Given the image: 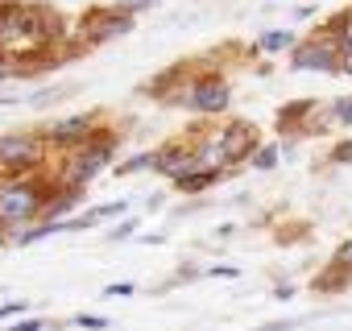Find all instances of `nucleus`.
<instances>
[{
  "mask_svg": "<svg viewBox=\"0 0 352 331\" xmlns=\"http://www.w3.org/2000/svg\"><path fill=\"white\" fill-rule=\"evenodd\" d=\"M340 50H344V54L352 50V13H348V17L340 21Z\"/></svg>",
  "mask_w": 352,
  "mask_h": 331,
  "instance_id": "4468645a",
  "label": "nucleus"
},
{
  "mask_svg": "<svg viewBox=\"0 0 352 331\" xmlns=\"http://www.w3.org/2000/svg\"><path fill=\"white\" fill-rule=\"evenodd\" d=\"M336 161H352V141H348V145H340V149H336Z\"/></svg>",
  "mask_w": 352,
  "mask_h": 331,
  "instance_id": "412c9836",
  "label": "nucleus"
},
{
  "mask_svg": "<svg viewBox=\"0 0 352 331\" xmlns=\"http://www.w3.org/2000/svg\"><path fill=\"white\" fill-rule=\"evenodd\" d=\"M336 265L352 269V240H348V244H340V253H336Z\"/></svg>",
  "mask_w": 352,
  "mask_h": 331,
  "instance_id": "dca6fc26",
  "label": "nucleus"
},
{
  "mask_svg": "<svg viewBox=\"0 0 352 331\" xmlns=\"http://www.w3.org/2000/svg\"><path fill=\"white\" fill-rule=\"evenodd\" d=\"M290 42H294V38H290L286 30H274V34H265V38H261V50H265V54H278V50H286Z\"/></svg>",
  "mask_w": 352,
  "mask_h": 331,
  "instance_id": "9b49d317",
  "label": "nucleus"
},
{
  "mask_svg": "<svg viewBox=\"0 0 352 331\" xmlns=\"http://www.w3.org/2000/svg\"><path fill=\"white\" fill-rule=\"evenodd\" d=\"M344 71H348V75H352V50H348V54H344Z\"/></svg>",
  "mask_w": 352,
  "mask_h": 331,
  "instance_id": "5701e85b",
  "label": "nucleus"
},
{
  "mask_svg": "<svg viewBox=\"0 0 352 331\" xmlns=\"http://www.w3.org/2000/svg\"><path fill=\"white\" fill-rule=\"evenodd\" d=\"M228 100H232V91H228V83L216 79V75H212V79H199L195 91H191V108H199V112H224Z\"/></svg>",
  "mask_w": 352,
  "mask_h": 331,
  "instance_id": "423d86ee",
  "label": "nucleus"
},
{
  "mask_svg": "<svg viewBox=\"0 0 352 331\" xmlns=\"http://www.w3.org/2000/svg\"><path fill=\"white\" fill-rule=\"evenodd\" d=\"M58 38V17L42 5H0V46L5 50H25V46H46Z\"/></svg>",
  "mask_w": 352,
  "mask_h": 331,
  "instance_id": "f257e3e1",
  "label": "nucleus"
},
{
  "mask_svg": "<svg viewBox=\"0 0 352 331\" xmlns=\"http://www.w3.org/2000/svg\"><path fill=\"white\" fill-rule=\"evenodd\" d=\"M145 166H153V153H141V157H129L120 166V174H133V170H145Z\"/></svg>",
  "mask_w": 352,
  "mask_h": 331,
  "instance_id": "ddd939ff",
  "label": "nucleus"
},
{
  "mask_svg": "<svg viewBox=\"0 0 352 331\" xmlns=\"http://www.w3.org/2000/svg\"><path fill=\"white\" fill-rule=\"evenodd\" d=\"M108 294H116V298H120V294H133V286H129V282H120V286H108Z\"/></svg>",
  "mask_w": 352,
  "mask_h": 331,
  "instance_id": "4be33fe9",
  "label": "nucleus"
},
{
  "mask_svg": "<svg viewBox=\"0 0 352 331\" xmlns=\"http://www.w3.org/2000/svg\"><path fill=\"white\" fill-rule=\"evenodd\" d=\"M253 161H257V170H270V166H278V149H274V145H265V149H257V153H253Z\"/></svg>",
  "mask_w": 352,
  "mask_h": 331,
  "instance_id": "f8f14e48",
  "label": "nucleus"
},
{
  "mask_svg": "<svg viewBox=\"0 0 352 331\" xmlns=\"http://www.w3.org/2000/svg\"><path fill=\"white\" fill-rule=\"evenodd\" d=\"M336 116H340L344 124H352V100H340V104H336Z\"/></svg>",
  "mask_w": 352,
  "mask_h": 331,
  "instance_id": "f3484780",
  "label": "nucleus"
},
{
  "mask_svg": "<svg viewBox=\"0 0 352 331\" xmlns=\"http://www.w3.org/2000/svg\"><path fill=\"white\" fill-rule=\"evenodd\" d=\"M216 179H220L216 170H199V174L191 170V174H183V179H174V183H179V191H204V187H212Z\"/></svg>",
  "mask_w": 352,
  "mask_h": 331,
  "instance_id": "9d476101",
  "label": "nucleus"
},
{
  "mask_svg": "<svg viewBox=\"0 0 352 331\" xmlns=\"http://www.w3.org/2000/svg\"><path fill=\"white\" fill-rule=\"evenodd\" d=\"M13 331H42V319H21L13 323Z\"/></svg>",
  "mask_w": 352,
  "mask_h": 331,
  "instance_id": "6ab92c4d",
  "label": "nucleus"
},
{
  "mask_svg": "<svg viewBox=\"0 0 352 331\" xmlns=\"http://www.w3.org/2000/svg\"><path fill=\"white\" fill-rule=\"evenodd\" d=\"M294 71H336V50L311 42V46L294 50Z\"/></svg>",
  "mask_w": 352,
  "mask_h": 331,
  "instance_id": "0eeeda50",
  "label": "nucleus"
},
{
  "mask_svg": "<svg viewBox=\"0 0 352 331\" xmlns=\"http://www.w3.org/2000/svg\"><path fill=\"white\" fill-rule=\"evenodd\" d=\"M38 141L34 137H0V166L5 170H30L38 161Z\"/></svg>",
  "mask_w": 352,
  "mask_h": 331,
  "instance_id": "39448f33",
  "label": "nucleus"
},
{
  "mask_svg": "<svg viewBox=\"0 0 352 331\" xmlns=\"http://www.w3.org/2000/svg\"><path fill=\"white\" fill-rule=\"evenodd\" d=\"M153 166H157L162 174H170V179H183V174L199 170L195 153H187V149H162V153H153Z\"/></svg>",
  "mask_w": 352,
  "mask_h": 331,
  "instance_id": "6e6552de",
  "label": "nucleus"
},
{
  "mask_svg": "<svg viewBox=\"0 0 352 331\" xmlns=\"http://www.w3.org/2000/svg\"><path fill=\"white\" fill-rule=\"evenodd\" d=\"M79 327H100V331H104V327H108V319H96V315H83V319H79Z\"/></svg>",
  "mask_w": 352,
  "mask_h": 331,
  "instance_id": "aec40b11",
  "label": "nucleus"
},
{
  "mask_svg": "<svg viewBox=\"0 0 352 331\" xmlns=\"http://www.w3.org/2000/svg\"><path fill=\"white\" fill-rule=\"evenodd\" d=\"M112 149H116L112 137H108V141H87V145L79 149V157H71V166H67V183H71L75 191H83V187L104 170V166H108Z\"/></svg>",
  "mask_w": 352,
  "mask_h": 331,
  "instance_id": "7ed1b4c3",
  "label": "nucleus"
},
{
  "mask_svg": "<svg viewBox=\"0 0 352 331\" xmlns=\"http://www.w3.org/2000/svg\"><path fill=\"white\" fill-rule=\"evenodd\" d=\"M46 191L38 183H9L0 187V224H25L42 212Z\"/></svg>",
  "mask_w": 352,
  "mask_h": 331,
  "instance_id": "f03ea898",
  "label": "nucleus"
},
{
  "mask_svg": "<svg viewBox=\"0 0 352 331\" xmlns=\"http://www.w3.org/2000/svg\"><path fill=\"white\" fill-rule=\"evenodd\" d=\"M137 232V220H129V224H120L116 232H112V240H124V236H133Z\"/></svg>",
  "mask_w": 352,
  "mask_h": 331,
  "instance_id": "a211bd4d",
  "label": "nucleus"
},
{
  "mask_svg": "<svg viewBox=\"0 0 352 331\" xmlns=\"http://www.w3.org/2000/svg\"><path fill=\"white\" fill-rule=\"evenodd\" d=\"M91 116H71V120H58V124H50L46 128V137L50 141H58V145H75V141H83L87 133H91Z\"/></svg>",
  "mask_w": 352,
  "mask_h": 331,
  "instance_id": "1a4fd4ad",
  "label": "nucleus"
},
{
  "mask_svg": "<svg viewBox=\"0 0 352 331\" xmlns=\"http://www.w3.org/2000/svg\"><path fill=\"white\" fill-rule=\"evenodd\" d=\"M21 310H30V302H5V306H0V323H5V319H17Z\"/></svg>",
  "mask_w": 352,
  "mask_h": 331,
  "instance_id": "2eb2a0df",
  "label": "nucleus"
},
{
  "mask_svg": "<svg viewBox=\"0 0 352 331\" xmlns=\"http://www.w3.org/2000/svg\"><path fill=\"white\" fill-rule=\"evenodd\" d=\"M129 30H133V13H124V5L120 9H100L83 21L87 42H112V38H124Z\"/></svg>",
  "mask_w": 352,
  "mask_h": 331,
  "instance_id": "20e7f679",
  "label": "nucleus"
}]
</instances>
